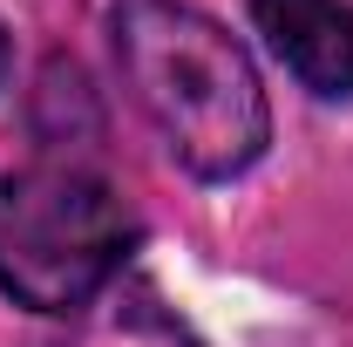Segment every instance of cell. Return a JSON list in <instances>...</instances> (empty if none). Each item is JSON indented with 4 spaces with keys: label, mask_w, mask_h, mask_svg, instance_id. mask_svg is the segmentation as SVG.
Masks as SVG:
<instances>
[{
    "label": "cell",
    "mask_w": 353,
    "mask_h": 347,
    "mask_svg": "<svg viewBox=\"0 0 353 347\" xmlns=\"http://www.w3.org/2000/svg\"><path fill=\"white\" fill-rule=\"evenodd\" d=\"M143 225L123 191L75 164L0 177V293L28 313H82L123 265Z\"/></svg>",
    "instance_id": "cell-2"
},
{
    "label": "cell",
    "mask_w": 353,
    "mask_h": 347,
    "mask_svg": "<svg viewBox=\"0 0 353 347\" xmlns=\"http://www.w3.org/2000/svg\"><path fill=\"white\" fill-rule=\"evenodd\" d=\"M7 75H14V35L0 28V88H7Z\"/></svg>",
    "instance_id": "cell-4"
},
{
    "label": "cell",
    "mask_w": 353,
    "mask_h": 347,
    "mask_svg": "<svg viewBox=\"0 0 353 347\" xmlns=\"http://www.w3.org/2000/svg\"><path fill=\"white\" fill-rule=\"evenodd\" d=\"M265 48L312 88L319 102L353 95V7L347 0H252Z\"/></svg>",
    "instance_id": "cell-3"
},
{
    "label": "cell",
    "mask_w": 353,
    "mask_h": 347,
    "mask_svg": "<svg viewBox=\"0 0 353 347\" xmlns=\"http://www.w3.org/2000/svg\"><path fill=\"white\" fill-rule=\"evenodd\" d=\"M116 68L136 109L197 184H231L272 143V102L245 41L190 0H116Z\"/></svg>",
    "instance_id": "cell-1"
}]
</instances>
